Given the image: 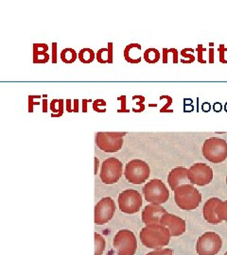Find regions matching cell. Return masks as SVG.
Wrapping results in <instances>:
<instances>
[{"mask_svg":"<svg viewBox=\"0 0 227 255\" xmlns=\"http://www.w3.org/2000/svg\"><path fill=\"white\" fill-rule=\"evenodd\" d=\"M141 49H142V47L139 44H136V43L129 44L124 48V52H123L125 61L127 63L133 64L141 63V61H142V57L140 55Z\"/></svg>","mask_w":227,"mask_h":255,"instance_id":"17","label":"cell"},{"mask_svg":"<svg viewBox=\"0 0 227 255\" xmlns=\"http://www.w3.org/2000/svg\"><path fill=\"white\" fill-rule=\"evenodd\" d=\"M123 174V164L115 157L104 160L100 167V178L105 184H114L120 180Z\"/></svg>","mask_w":227,"mask_h":255,"instance_id":"7","label":"cell"},{"mask_svg":"<svg viewBox=\"0 0 227 255\" xmlns=\"http://www.w3.org/2000/svg\"><path fill=\"white\" fill-rule=\"evenodd\" d=\"M220 201L221 200L218 198H210L209 200L206 201L204 205V211H203L204 219L210 224H219L222 222L218 219L216 214V207Z\"/></svg>","mask_w":227,"mask_h":255,"instance_id":"16","label":"cell"},{"mask_svg":"<svg viewBox=\"0 0 227 255\" xmlns=\"http://www.w3.org/2000/svg\"><path fill=\"white\" fill-rule=\"evenodd\" d=\"M96 60L100 64H113L114 62V46L113 43H108L107 47H102L99 49L96 54Z\"/></svg>","mask_w":227,"mask_h":255,"instance_id":"18","label":"cell"},{"mask_svg":"<svg viewBox=\"0 0 227 255\" xmlns=\"http://www.w3.org/2000/svg\"><path fill=\"white\" fill-rule=\"evenodd\" d=\"M57 47L58 44L57 43H52V63L57 64Z\"/></svg>","mask_w":227,"mask_h":255,"instance_id":"36","label":"cell"},{"mask_svg":"<svg viewBox=\"0 0 227 255\" xmlns=\"http://www.w3.org/2000/svg\"><path fill=\"white\" fill-rule=\"evenodd\" d=\"M202 152L210 163H223L227 159V142L219 137H210L204 142Z\"/></svg>","mask_w":227,"mask_h":255,"instance_id":"3","label":"cell"},{"mask_svg":"<svg viewBox=\"0 0 227 255\" xmlns=\"http://www.w3.org/2000/svg\"><path fill=\"white\" fill-rule=\"evenodd\" d=\"M144 60L148 64H156L160 60V52L158 49L150 47L144 51Z\"/></svg>","mask_w":227,"mask_h":255,"instance_id":"22","label":"cell"},{"mask_svg":"<svg viewBox=\"0 0 227 255\" xmlns=\"http://www.w3.org/2000/svg\"><path fill=\"white\" fill-rule=\"evenodd\" d=\"M167 213V210L161 205L149 204L142 212V221L146 226L161 225V219Z\"/></svg>","mask_w":227,"mask_h":255,"instance_id":"13","label":"cell"},{"mask_svg":"<svg viewBox=\"0 0 227 255\" xmlns=\"http://www.w3.org/2000/svg\"><path fill=\"white\" fill-rule=\"evenodd\" d=\"M118 207L122 213L125 214H136L139 212L142 206V195L136 190L129 189L121 192L118 196Z\"/></svg>","mask_w":227,"mask_h":255,"instance_id":"10","label":"cell"},{"mask_svg":"<svg viewBox=\"0 0 227 255\" xmlns=\"http://www.w3.org/2000/svg\"><path fill=\"white\" fill-rule=\"evenodd\" d=\"M42 97L40 96H28V113H33V107L35 105H39L40 102L35 101V100H40Z\"/></svg>","mask_w":227,"mask_h":255,"instance_id":"30","label":"cell"},{"mask_svg":"<svg viewBox=\"0 0 227 255\" xmlns=\"http://www.w3.org/2000/svg\"><path fill=\"white\" fill-rule=\"evenodd\" d=\"M168 182L173 191L180 185L190 183L191 182L189 180V169L182 166L173 168L168 176Z\"/></svg>","mask_w":227,"mask_h":255,"instance_id":"15","label":"cell"},{"mask_svg":"<svg viewBox=\"0 0 227 255\" xmlns=\"http://www.w3.org/2000/svg\"><path fill=\"white\" fill-rule=\"evenodd\" d=\"M48 46L46 44H34L33 45V55L47 53Z\"/></svg>","mask_w":227,"mask_h":255,"instance_id":"28","label":"cell"},{"mask_svg":"<svg viewBox=\"0 0 227 255\" xmlns=\"http://www.w3.org/2000/svg\"><path fill=\"white\" fill-rule=\"evenodd\" d=\"M193 52H194V49H192V48H184V49H182V51L180 52L182 57L188 59L184 64H192L195 61V56L192 54Z\"/></svg>","mask_w":227,"mask_h":255,"instance_id":"26","label":"cell"},{"mask_svg":"<svg viewBox=\"0 0 227 255\" xmlns=\"http://www.w3.org/2000/svg\"><path fill=\"white\" fill-rule=\"evenodd\" d=\"M98 168H99V159L95 157V175L98 174Z\"/></svg>","mask_w":227,"mask_h":255,"instance_id":"44","label":"cell"},{"mask_svg":"<svg viewBox=\"0 0 227 255\" xmlns=\"http://www.w3.org/2000/svg\"><path fill=\"white\" fill-rule=\"evenodd\" d=\"M216 214L221 221L227 222V201H221L216 207Z\"/></svg>","mask_w":227,"mask_h":255,"instance_id":"24","label":"cell"},{"mask_svg":"<svg viewBox=\"0 0 227 255\" xmlns=\"http://www.w3.org/2000/svg\"><path fill=\"white\" fill-rule=\"evenodd\" d=\"M223 247V240L214 232L202 235L197 240L196 252L198 255H217Z\"/></svg>","mask_w":227,"mask_h":255,"instance_id":"9","label":"cell"},{"mask_svg":"<svg viewBox=\"0 0 227 255\" xmlns=\"http://www.w3.org/2000/svg\"><path fill=\"white\" fill-rule=\"evenodd\" d=\"M76 59H78V54L75 49L66 47L62 50L61 52V60L64 64H73L76 62Z\"/></svg>","mask_w":227,"mask_h":255,"instance_id":"21","label":"cell"},{"mask_svg":"<svg viewBox=\"0 0 227 255\" xmlns=\"http://www.w3.org/2000/svg\"><path fill=\"white\" fill-rule=\"evenodd\" d=\"M227 51V48L224 44L220 45L219 46V60L222 64H227V60L226 59V52Z\"/></svg>","mask_w":227,"mask_h":255,"instance_id":"32","label":"cell"},{"mask_svg":"<svg viewBox=\"0 0 227 255\" xmlns=\"http://www.w3.org/2000/svg\"><path fill=\"white\" fill-rule=\"evenodd\" d=\"M213 108L215 110V112H220L221 109H222V105H221V103H215Z\"/></svg>","mask_w":227,"mask_h":255,"instance_id":"45","label":"cell"},{"mask_svg":"<svg viewBox=\"0 0 227 255\" xmlns=\"http://www.w3.org/2000/svg\"><path fill=\"white\" fill-rule=\"evenodd\" d=\"M73 105H74V113H79V100H74Z\"/></svg>","mask_w":227,"mask_h":255,"instance_id":"42","label":"cell"},{"mask_svg":"<svg viewBox=\"0 0 227 255\" xmlns=\"http://www.w3.org/2000/svg\"><path fill=\"white\" fill-rule=\"evenodd\" d=\"M209 46H210V47H213L214 44H213V43H209Z\"/></svg>","mask_w":227,"mask_h":255,"instance_id":"46","label":"cell"},{"mask_svg":"<svg viewBox=\"0 0 227 255\" xmlns=\"http://www.w3.org/2000/svg\"><path fill=\"white\" fill-rule=\"evenodd\" d=\"M92 102L91 100H82V112L87 113L88 111V103Z\"/></svg>","mask_w":227,"mask_h":255,"instance_id":"38","label":"cell"},{"mask_svg":"<svg viewBox=\"0 0 227 255\" xmlns=\"http://www.w3.org/2000/svg\"><path fill=\"white\" fill-rule=\"evenodd\" d=\"M78 59L82 64H91L96 59V54L91 48H82L78 53Z\"/></svg>","mask_w":227,"mask_h":255,"instance_id":"20","label":"cell"},{"mask_svg":"<svg viewBox=\"0 0 227 255\" xmlns=\"http://www.w3.org/2000/svg\"><path fill=\"white\" fill-rule=\"evenodd\" d=\"M173 53V64H177L178 63V51L176 48H171L170 49Z\"/></svg>","mask_w":227,"mask_h":255,"instance_id":"39","label":"cell"},{"mask_svg":"<svg viewBox=\"0 0 227 255\" xmlns=\"http://www.w3.org/2000/svg\"><path fill=\"white\" fill-rule=\"evenodd\" d=\"M209 64H214V49H213V47L209 48Z\"/></svg>","mask_w":227,"mask_h":255,"instance_id":"40","label":"cell"},{"mask_svg":"<svg viewBox=\"0 0 227 255\" xmlns=\"http://www.w3.org/2000/svg\"><path fill=\"white\" fill-rule=\"evenodd\" d=\"M118 101H121V108L118 110V113H129L130 110L127 109V104H126L127 98H126V96L118 97Z\"/></svg>","mask_w":227,"mask_h":255,"instance_id":"34","label":"cell"},{"mask_svg":"<svg viewBox=\"0 0 227 255\" xmlns=\"http://www.w3.org/2000/svg\"><path fill=\"white\" fill-rule=\"evenodd\" d=\"M146 255H173V252L171 249H160L156 250L155 252L149 253Z\"/></svg>","mask_w":227,"mask_h":255,"instance_id":"35","label":"cell"},{"mask_svg":"<svg viewBox=\"0 0 227 255\" xmlns=\"http://www.w3.org/2000/svg\"><path fill=\"white\" fill-rule=\"evenodd\" d=\"M126 132H115V131H99L96 133L95 141L96 145L99 149L108 152L114 153L119 151L123 144V138L126 135Z\"/></svg>","mask_w":227,"mask_h":255,"instance_id":"4","label":"cell"},{"mask_svg":"<svg viewBox=\"0 0 227 255\" xmlns=\"http://www.w3.org/2000/svg\"><path fill=\"white\" fill-rule=\"evenodd\" d=\"M93 110L97 113H105L107 103L104 100H96L93 101Z\"/></svg>","mask_w":227,"mask_h":255,"instance_id":"27","label":"cell"},{"mask_svg":"<svg viewBox=\"0 0 227 255\" xmlns=\"http://www.w3.org/2000/svg\"><path fill=\"white\" fill-rule=\"evenodd\" d=\"M113 245L118 255H135L137 241L135 234L129 230H121L115 236Z\"/></svg>","mask_w":227,"mask_h":255,"instance_id":"8","label":"cell"},{"mask_svg":"<svg viewBox=\"0 0 227 255\" xmlns=\"http://www.w3.org/2000/svg\"><path fill=\"white\" fill-rule=\"evenodd\" d=\"M168 54H169V49L163 48V59H162L163 64L168 63Z\"/></svg>","mask_w":227,"mask_h":255,"instance_id":"41","label":"cell"},{"mask_svg":"<svg viewBox=\"0 0 227 255\" xmlns=\"http://www.w3.org/2000/svg\"><path fill=\"white\" fill-rule=\"evenodd\" d=\"M174 201L182 210L192 211L199 207L202 202L200 191L193 184H183L174 190Z\"/></svg>","mask_w":227,"mask_h":255,"instance_id":"2","label":"cell"},{"mask_svg":"<svg viewBox=\"0 0 227 255\" xmlns=\"http://www.w3.org/2000/svg\"><path fill=\"white\" fill-rule=\"evenodd\" d=\"M214 177L212 168L205 163H197L189 169V180L191 184L205 186L212 182Z\"/></svg>","mask_w":227,"mask_h":255,"instance_id":"11","label":"cell"},{"mask_svg":"<svg viewBox=\"0 0 227 255\" xmlns=\"http://www.w3.org/2000/svg\"><path fill=\"white\" fill-rule=\"evenodd\" d=\"M162 226L168 228L173 237H180L186 232V221L184 219L174 216L173 214L167 213L161 219Z\"/></svg>","mask_w":227,"mask_h":255,"instance_id":"14","label":"cell"},{"mask_svg":"<svg viewBox=\"0 0 227 255\" xmlns=\"http://www.w3.org/2000/svg\"><path fill=\"white\" fill-rule=\"evenodd\" d=\"M143 195L146 201L155 205H161L170 199L169 189L159 179H154L146 183L143 187Z\"/></svg>","mask_w":227,"mask_h":255,"instance_id":"5","label":"cell"},{"mask_svg":"<svg viewBox=\"0 0 227 255\" xmlns=\"http://www.w3.org/2000/svg\"><path fill=\"white\" fill-rule=\"evenodd\" d=\"M161 99H166L167 100V103L164 105L163 108L160 110V113H173V110H169L168 108L172 105L173 103V99L169 96H162Z\"/></svg>","mask_w":227,"mask_h":255,"instance_id":"33","label":"cell"},{"mask_svg":"<svg viewBox=\"0 0 227 255\" xmlns=\"http://www.w3.org/2000/svg\"><path fill=\"white\" fill-rule=\"evenodd\" d=\"M116 213V203L112 198H102L95 206V223L104 225L114 218Z\"/></svg>","mask_w":227,"mask_h":255,"instance_id":"12","label":"cell"},{"mask_svg":"<svg viewBox=\"0 0 227 255\" xmlns=\"http://www.w3.org/2000/svg\"><path fill=\"white\" fill-rule=\"evenodd\" d=\"M49 61L48 53L33 55V64H46Z\"/></svg>","mask_w":227,"mask_h":255,"instance_id":"29","label":"cell"},{"mask_svg":"<svg viewBox=\"0 0 227 255\" xmlns=\"http://www.w3.org/2000/svg\"><path fill=\"white\" fill-rule=\"evenodd\" d=\"M151 168L149 164L140 159H134L128 162L124 176L128 182L133 184H142L149 179Z\"/></svg>","mask_w":227,"mask_h":255,"instance_id":"6","label":"cell"},{"mask_svg":"<svg viewBox=\"0 0 227 255\" xmlns=\"http://www.w3.org/2000/svg\"><path fill=\"white\" fill-rule=\"evenodd\" d=\"M42 104H43V113H46L47 112V101H46V99H44L43 100V102H42Z\"/></svg>","mask_w":227,"mask_h":255,"instance_id":"43","label":"cell"},{"mask_svg":"<svg viewBox=\"0 0 227 255\" xmlns=\"http://www.w3.org/2000/svg\"><path fill=\"white\" fill-rule=\"evenodd\" d=\"M196 51H197V60L200 64H206L207 61L204 59V52L206 51V48L204 47V46L202 44H199L197 48H196Z\"/></svg>","mask_w":227,"mask_h":255,"instance_id":"31","label":"cell"},{"mask_svg":"<svg viewBox=\"0 0 227 255\" xmlns=\"http://www.w3.org/2000/svg\"><path fill=\"white\" fill-rule=\"evenodd\" d=\"M73 101L67 100L65 101V108L68 113H74V105L72 104Z\"/></svg>","mask_w":227,"mask_h":255,"instance_id":"37","label":"cell"},{"mask_svg":"<svg viewBox=\"0 0 227 255\" xmlns=\"http://www.w3.org/2000/svg\"><path fill=\"white\" fill-rule=\"evenodd\" d=\"M49 108L52 112L51 118H61L64 115V100H53L49 104Z\"/></svg>","mask_w":227,"mask_h":255,"instance_id":"19","label":"cell"},{"mask_svg":"<svg viewBox=\"0 0 227 255\" xmlns=\"http://www.w3.org/2000/svg\"><path fill=\"white\" fill-rule=\"evenodd\" d=\"M105 250V239L99 234H95V255H102Z\"/></svg>","mask_w":227,"mask_h":255,"instance_id":"23","label":"cell"},{"mask_svg":"<svg viewBox=\"0 0 227 255\" xmlns=\"http://www.w3.org/2000/svg\"><path fill=\"white\" fill-rule=\"evenodd\" d=\"M139 237L144 246L149 249L160 250L169 245L172 236L168 228L162 225H153L142 229Z\"/></svg>","mask_w":227,"mask_h":255,"instance_id":"1","label":"cell"},{"mask_svg":"<svg viewBox=\"0 0 227 255\" xmlns=\"http://www.w3.org/2000/svg\"><path fill=\"white\" fill-rule=\"evenodd\" d=\"M225 255H227V252L226 253V254H225Z\"/></svg>","mask_w":227,"mask_h":255,"instance_id":"47","label":"cell"},{"mask_svg":"<svg viewBox=\"0 0 227 255\" xmlns=\"http://www.w3.org/2000/svg\"></svg>","mask_w":227,"mask_h":255,"instance_id":"48","label":"cell"},{"mask_svg":"<svg viewBox=\"0 0 227 255\" xmlns=\"http://www.w3.org/2000/svg\"><path fill=\"white\" fill-rule=\"evenodd\" d=\"M133 101H136V105L137 108H133V112L135 113H142L145 110V97L143 96H134L133 97Z\"/></svg>","mask_w":227,"mask_h":255,"instance_id":"25","label":"cell"}]
</instances>
